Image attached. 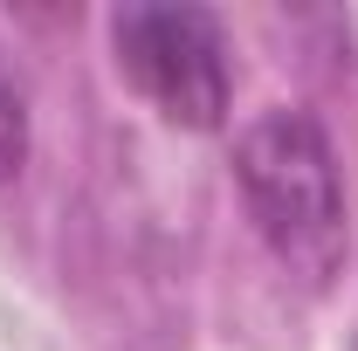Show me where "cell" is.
<instances>
[{
	"label": "cell",
	"mask_w": 358,
	"mask_h": 351,
	"mask_svg": "<svg viewBox=\"0 0 358 351\" xmlns=\"http://www.w3.org/2000/svg\"><path fill=\"white\" fill-rule=\"evenodd\" d=\"M234 186L248 200V220L268 241V255L303 275L331 282L345 262V186L331 138L303 110H268L234 145Z\"/></svg>",
	"instance_id": "6da1fadb"
},
{
	"label": "cell",
	"mask_w": 358,
	"mask_h": 351,
	"mask_svg": "<svg viewBox=\"0 0 358 351\" xmlns=\"http://www.w3.org/2000/svg\"><path fill=\"white\" fill-rule=\"evenodd\" d=\"M110 48L117 76L179 131H221L234 69H227V35L207 7H159L131 0L110 14Z\"/></svg>",
	"instance_id": "7a4b0ae2"
},
{
	"label": "cell",
	"mask_w": 358,
	"mask_h": 351,
	"mask_svg": "<svg viewBox=\"0 0 358 351\" xmlns=\"http://www.w3.org/2000/svg\"><path fill=\"white\" fill-rule=\"evenodd\" d=\"M21 159H28V103H21V89L0 76V186L21 173Z\"/></svg>",
	"instance_id": "3957f363"
}]
</instances>
